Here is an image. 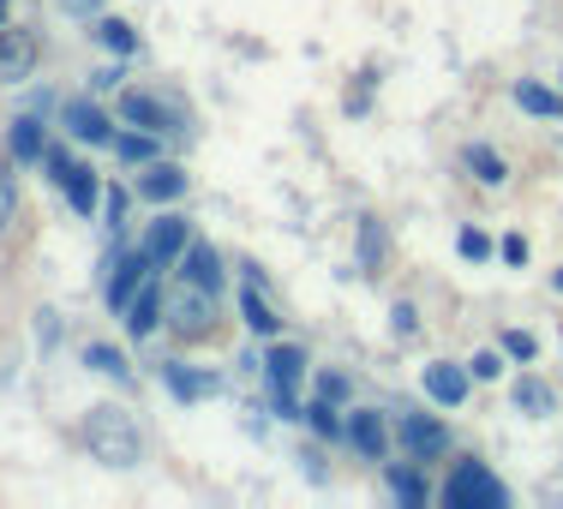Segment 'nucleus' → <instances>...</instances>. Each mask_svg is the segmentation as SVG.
<instances>
[{
	"mask_svg": "<svg viewBox=\"0 0 563 509\" xmlns=\"http://www.w3.org/2000/svg\"><path fill=\"white\" fill-rule=\"evenodd\" d=\"M85 444H90L97 462L132 467L139 462V425H132V413H120V408H90L85 413Z\"/></svg>",
	"mask_w": 563,
	"mask_h": 509,
	"instance_id": "1",
	"label": "nucleus"
},
{
	"mask_svg": "<svg viewBox=\"0 0 563 509\" xmlns=\"http://www.w3.org/2000/svg\"><path fill=\"white\" fill-rule=\"evenodd\" d=\"M163 318H168L174 330H180L186 342L210 336V330H217V288H205V283H192V276H180V283L168 288V300H163Z\"/></svg>",
	"mask_w": 563,
	"mask_h": 509,
	"instance_id": "2",
	"label": "nucleus"
},
{
	"mask_svg": "<svg viewBox=\"0 0 563 509\" xmlns=\"http://www.w3.org/2000/svg\"><path fill=\"white\" fill-rule=\"evenodd\" d=\"M444 504H450V509H504L509 491H504L479 462H462V467L450 474V486H444Z\"/></svg>",
	"mask_w": 563,
	"mask_h": 509,
	"instance_id": "3",
	"label": "nucleus"
},
{
	"mask_svg": "<svg viewBox=\"0 0 563 509\" xmlns=\"http://www.w3.org/2000/svg\"><path fill=\"white\" fill-rule=\"evenodd\" d=\"M36 36L31 31H12V24H0V85H24V78L36 73Z\"/></svg>",
	"mask_w": 563,
	"mask_h": 509,
	"instance_id": "4",
	"label": "nucleus"
},
{
	"mask_svg": "<svg viewBox=\"0 0 563 509\" xmlns=\"http://www.w3.org/2000/svg\"><path fill=\"white\" fill-rule=\"evenodd\" d=\"M151 270H156V258H151L144 246L132 252V258H120V264H114V283H109V306H120V312H126V300H132L144 283H151Z\"/></svg>",
	"mask_w": 563,
	"mask_h": 509,
	"instance_id": "5",
	"label": "nucleus"
},
{
	"mask_svg": "<svg viewBox=\"0 0 563 509\" xmlns=\"http://www.w3.org/2000/svg\"><path fill=\"white\" fill-rule=\"evenodd\" d=\"M120 114L132 120V126H151V132H186V120L168 109V102H156V97H139V90H132V97H120Z\"/></svg>",
	"mask_w": 563,
	"mask_h": 509,
	"instance_id": "6",
	"label": "nucleus"
},
{
	"mask_svg": "<svg viewBox=\"0 0 563 509\" xmlns=\"http://www.w3.org/2000/svg\"><path fill=\"white\" fill-rule=\"evenodd\" d=\"M60 120H66V132H73V139H85V144H109L114 139L109 114H102L97 102H66Z\"/></svg>",
	"mask_w": 563,
	"mask_h": 509,
	"instance_id": "7",
	"label": "nucleus"
},
{
	"mask_svg": "<svg viewBox=\"0 0 563 509\" xmlns=\"http://www.w3.org/2000/svg\"><path fill=\"white\" fill-rule=\"evenodd\" d=\"M426 396L444 401V408H462V396H467V372H462V366H450V359L426 366Z\"/></svg>",
	"mask_w": 563,
	"mask_h": 509,
	"instance_id": "8",
	"label": "nucleus"
},
{
	"mask_svg": "<svg viewBox=\"0 0 563 509\" xmlns=\"http://www.w3.org/2000/svg\"><path fill=\"white\" fill-rule=\"evenodd\" d=\"M144 252H151L156 264L180 258V252H186V222H180V217H156L151 234H144Z\"/></svg>",
	"mask_w": 563,
	"mask_h": 509,
	"instance_id": "9",
	"label": "nucleus"
},
{
	"mask_svg": "<svg viewBox=\"0 0 563 509\" xmlns=\"http://www.w3.org/2000/svg\"><path fill=\"white\" fill-rule=\"evenodd\" d=\"M264 372H271V390L276 396H294V390H300V378H306V354H300V347H276V354L264 359Z\"/></svg>",
	"mask_w": 563,
	"mask_h": 509,
	"instance_id": "10",
	"label": "nucleus"
},
{
	"mask_svg": "<svg viewBox=\"0 0 563 509\" xmlns=\"http://www.w3.org/2000/svg\"><path fill=\"white\" fill-rule=\"evenodd\" d=\"M180 192H186V168H174V163H156L151 174H139V198H151V204H168Z\"/></svg>",
	"mask_w": 563,
	"mask_h": 509,
	"instance_id": "11",
	"label": "nucleus"
},
{
	"mask_svg": "<svg viewBox=\"0 0 563 509\" xmlns=\"http://www.w3.org/2000/svg\"><path fill=\"white\" fill-rule=\"evenodd\" d=\"M156 318H163V294H156L151 283H144V288L126 300V330H132V336H151V330H156Z\"/></svg>",
	"mask_w": 563,
	"mask_h": 509,
	"instance_id": "12",
	"label": "nucleus"
},
{
	"mask_svg": "<svg viewBox=\"0 0 563 509\" xmlns=\"http://www.w3.org/2000/svg\"><path fill=\"white\" fill-rule=\"evenodd\" d=\"M444 425L438 420H420V413H408V420H401V444H408L413 455H432V450H444Z\"/></svg>",
	"mask_w": 563,
	"mask_h": 509,
	"instance_id": "13",
	"label": "nucleus"
},
{
	"mask_svg": "<svg viewBox=\"0 0 563 509\" xmlns=\"http://www.w3.org/2000/svg\"><path fill=\"white\" fill-rule=\"evenodd\" d=\"M347 438H354V450L372 455V462L384 455V444H390V438H384V420H378V413H354V420H347Z\"/></svg>",
	"mask_w": 563,
	"mask_h": 509,
	"instance_id": "14",
	"label": "nucleus"
},
{
	"mask_svg": "<svg viewBox=\"0 0 563 509\" xmlns=\"http://www.w3.org/2000/svg\"><path fill=\"white\" fill-rule=\"evenodd\" d=\"M240 312H246V324L258 330V336H276V330H282V318L271 312V306H264L258 283H246V288H240Z\"/></svg>",
	"mask_w": 563,
	"mask_h": 509,
	"instance_id": "15",
	"label": "nucleus"
},
{
	"mask_svg": "<svg viewBox=\"0 0 563 509\" xmlns=\"http://www.w3.org/2000/svg\"><path fill=\"white\" fill-rule=\"evenodd\" d=\"M168 390L180 396V401H205V396H217V378H210V372H186V366H168Z\"/></svg>",
	"mask_w": 563,
	"mask_h": 509,
	"instance_id": "16",
	"label": "nucleus"
},
{
	"mask_svg": "<svg viewBox=\"0 0 563 509\" xmlns=\"http://www.w3.org/2000/svg\"><path fill=\"white\" fill-rule=\"evenodd\" d=\"M516 102H521L528 114H540V120H558V114H563V97H558V90H545V85H528V78L516 85Z\"/></svg>",
	"mask_w": 563,
	"mask_h": 509,
	"instance_id": "17",
	"label": "nucleus"
},
{
	"mask_svg": "<svg viewBox=\"0 0 563 509\" xmlns=\"http://www.w3.org/2000/svg\"><path fill=\"white\" fill-rule=\"evenodd\" d=\"M43 126H36V120H12V156H19V163H43Z\"/></svg>",
	"mask_w": 563,
	"mask_h": 509,
	"instance_id": "18",
	"label": "nucleus"
},
{
	"mask_svg": "<svg viewBox=\"0 0 563 509\" xmlns=\"http://www.w3.org/2000/svg\"><path fill=\"white\" fill-rule=\"evenodd\" d=\"M516 408H521V413H552V408H558L552 384H545V378H521V384H516Z\"/></svg>",
	"mask_w": 563,
	"mask_h": 509,
	"instance_id": "19",
	"label": "nucleus"
},
{
	"mask_svg": "<svg viewBox=\"0 0 563 509\" xmlns=\"http://www.w3.org/2000/svg\"><path fill=\"white\" fill-rule=\"evenodd\" d=\"M180 258H186L180 276H192V283H205V288L222 283V264H217V252H210V246H192V252H180Z\"/></svg>",
	"mask_w": 563,
	"mask_h": 509,
	"instance_id": "20",
	"label": "nucleus"
},
{
	"mask_svg": "<svg viewBox=\"0 0 563 509\" xmlns=\"http://www.w3.org/2000/svg\"><path fill=\"white\" fill-rule=\"evenodd\" d=\"M85 359L102 372V378H114V384H126V378H132V372H126V359H120L109 342H90V354H85Z\"/></svg>",
	"mask_w": 563,
	"mask_h": 509,
	"instance_id": "21",
	"label": "nucleus"
},
{
	"mask_svg": "<svg viewBox=\"0 0 563 509\" xmlns=\"http://www.w3.org/2000/svg\"><path fill=\"white\" fill-rule=\"evenodd\" d=\"M467 168H474L486 186H498V180H504V163H498V151H486V144H467Z\"/></svg>",
	"mask_w": 563,
	"mask_h": 509,
	"instance_id": "22",
	"label": "nucleus"
},
{
	"mask_svg": "<svg viewBox=\"0 0 563 509\" xmlns=\"http://www.w3.org/2000/svg\"><path fill=\"white\" fill-rule=\"evenodd\" d=\"M97 36L114 48V55H132V48H139V36H132V24H120V19H102V24H97Z\"/></svg>",
	"mask_w": 563,
	"mask_h": 509,
	"instance_id": "23",
	"label": "nucleus"
},
{
	"mask_svg": "<svg viewBox=\"0 0 563 509\" xmlns=\"http://www.w3.org/2000/svg\"><path fill=\"white\" fill-rule=\"evenodd\" d=\"M390 491L401 504H426V486H420V474L413 467H390Z\"/></svg>",
	"mask_w": 563,
	"mask_h": 509,
	"instance_id": "24",
	"label": "nucleus"
},
{
	"mask_svg": "<svg viewBox=\"0 0 563 509\" xmlns=\"http://www.w3.org/2000/svg\"><path fill=\"white\" fill-rule=\"evenodd\" d=\"M378 258H384V228L378 222H360V270H372Z\"/></svg>",
	"mask_w": 563,
	"mask_h": 509,
	"instance_id": "25",
	"label": "nucleus"
},
{
	"mask_svg": "<svg viewBox=\"0 0 563 509\" xmlns=\"http://www.w3.org/2000/svg\"><path fill=\"white\" fill-rule=\"evenodd\" d=\"M12 210H19V180H12V163H0V228H12Z\"/></svg>",
	"mask_w": 563,
	"mask_h": 509,
	"instance_id": "26",
	"label": "nucleus"
},
{
	"mask_svg": "<svg viewBox=\"0 0 563 509\" xmlns=\"http://www.w3.org/2000/svg\"><path fill=\"white\" fill-rule=\"evenodd\" d=\"M114 151L126 156V163H151V156H156V144L144 139V132H126V139H114Z\"/></svg>",
	"mask_w": 563,
	"mask_h": 509,
	"instance_id": "27",
	"label": "nucleus"
},
{
	"mask_svg": "<svg viewBox=\"0 0 563 509\" xmlns=\"http://www.w3.org/2000/svg\"><path fill=\"white\" fill-rule=\"evenodd\" d=\"M455 246H462V258H486V252H492V240L486 234H479V228H462V240H455Z\"/></svg>",
	"mask_w": 563,
	"mask_h": 509,
	"instance_id": "28",
	"label": "nucleus"
},
{
	"mask_svg": "<svg viewBox=\"0 0 563 509\" xmlns=\"http://www.w3.org/2000/svg\"><path fill=\"white\" fill-rule=\"evenodd\" d=\"M306 413V420H312V432H324V438H336V420H330V401L324 396H318L312 401V408H300Z\"/></svg>",
	"mask_w": 563,
	"mask_h": 509,
	"instance_id": "29",
	"label": "nucleus"
},
{
	"mask_svg": "<svg viewBox=\"0 0 563 509\" xmlns=\"http://www.w3.org/2000/svg\"><path fill=\"white\" fill-rule=\"evenodd\" d=\"M504 347H509L516 359H533V336H528V330H509V336H504Z\"/></svg>",
	"mask_w": 563,
	"mask_h": 509,
	"instance_id": "30",
	"label": "nucleus"
},
{
	"mask_svg": "<svg viewBox=\"0 0 563 509\" xmlns=\"http://www.w3.org/2000/svg\"><path fill=\"white\" fill-rule=\"evenodd\" d=\"M318 396H324V401H342V396H347V378H336V372H324V378H318Z\"/></svg>",
	"mask_w": 563,
	"mask_h": 509,
	"instance_id": "31",
	"label": "nucleus"
},
{
	"mask_svg": "<svg viewBox=\"0 0 563 509\" xmlns=\"http://www.w3.org/2000/svg\"><path fill=\"white\" fill-rule=\"evenodd\" d=\"M413 330H420V312H413V306H396V336H413Z\"/></svg>",
	"mask_w": 563,
	"mask_h": 509,
	"instance_id": "32",
	"label": "nucleus"
},
{
	"mask_svg": "<svg viewBox=\"0 0 563 509\" xmlns=\"http://www.w3.org/2000/svg\"><path fill=\"white\" fill-rule=\"evenodd\" d=\"M498 372H504L498 354H474V378H498Z\"/></svg>",
	"mask_w": 563,
	"mask_h": 509,
	"instance_id": "33",
	"label": "nucleus"
},
{
	"mask_svg": "<svg viewBox=\"0 0 563 509\" xmlns=\"http://www.w3.org/2000/svg\"><path fill=\"white\" fill-rule=\"evenodd\" d=\"M504 258H509V264H528V240L509 234V240H504Z\"/></svg>",
	"mask_w": 563,
	"mask_h": 509,
	"instance_id": "34",
	"label": "nucleus"
}]
</instances>
